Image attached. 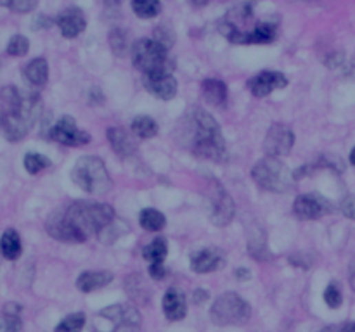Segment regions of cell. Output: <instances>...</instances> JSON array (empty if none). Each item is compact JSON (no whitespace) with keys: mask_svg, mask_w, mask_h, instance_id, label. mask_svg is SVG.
<instances>
[{"mask_svg":"<svg viewBox=\"0 0 355 332\" xmlns=\"http://www.w3.org/2000/svg\"><path fill=\"white\" fill-rule=\"evenodd\" d=\"M187 140L194 156L220 163L227 157L226 140H224L220 125L212 115L201 107H193L187 113L186 120Z\"/></svg>","mask_w":355,"mask_h":332,"instance_id":"obj_1","label":"cell"},{"mask_svg":"<svg viewBox=\"0 0 355 332\" xmlns=\"http://www.w3.org/2000/svg\"><path fill=\"white\" fill-rule=\"evenodd\" d=\"M66 217L85 239L90 236L99 237L113 221L116 220L115 210L109 204L92 203V201H78L65 210Z\"/></svg>","mask_w":355,"mask_h":332,"instance_id":"obj_2","label":"cell"},{"mask_svg":"<svg viewBox=\"0 0 355 332\" xmlns=\"http://www.w3.org/2000/svg\"><path fill=\"white\" fill-rule=\"evenodd\" d=\"M73 182L89 194H106L111 189V177L105 161L96 156H83L73 166Z\"/></svg>","mask_w":355,"mask_h":332,"instance_id":"obj_3","label":"cell"},{"mask_svg":"<svg viewBox=\"0 0 355 332\" xmlns=\"http://www.w3.org/2000/svg\"><path fill=\"white\" fill-rule=\"evenodd\" d=\"M257 186L270 192H288L294 186V175L279 157L266 156L251 170Z\"/></svg>","mask_w":355,"mask_h":332,"instance_id":"obj_4","label":"cell"},{"mask_svg":"<svg viewBox=\"0 0 355 332\" xmlns=\"http://www.w3.org/2000/svg\"><path fill=\"white\" fill-rule=\"evenodd\" d=\"M40 111H42V100L39 96L30 93V96L23 97L19 109L0 123V130L6 135V139L11 140V142H19L21 139H25L26 133L39 120Z\"/></svg>","mask_w":355,"mask_h":332,"instance_id":"obj_5","label":"cell"},{"mask_svg":"<svg viewBox=\"0 0 355 332\" xmlns=\"http://www.w3.org/2000/svg\"><path fill=\"white\" fill-rule=\"evenodd\" d=\"M132 61L139 71L146 75L155 73H170L172 63L169 59V50L163 49L153 38H140L132 45Z\"/></svg>","mask_w":355,"mask_h":332,"instance_id":"obj_6","label":"cell"},{"mask_svg":"<svg viewBox=\"0 0 355 332\" xmlns=\"http://www.w3.org/2000/svg\"><path fill=\"white\" fill-rule=\"evenodd\" d=\"M210 317L215 325H243L250 320L251 308L239 294L227 291L215 300Z\"/></svg>","mask_w":355,"mask_h":332,"instance_id":"obj_7","label":"cell"},{"mask_svg":"<svg viewBox=\"0 0 355 332\" xmlns=\"http://www.w3.org/2000/svg\"><path fill=\"white\" fill-rule=\"evenodd\" d=\"M206 194H208L206 197H208L210 206H212V210H210V220L213 221V225H229L230 220L234 218V213H236V204H234L230 194L217 180H210Z\"/></svg>","mask_w":355,"mask_h":332,"instance_id":"obj_8","label":"cell"},{"mask_svg":"<svg viewBox=\"0 0 355 332\" xmlns=\"http://www.w3.org/2000/svg\"><path fill=\"white\" fill-rule=\"evenodd\" d=\"M99 317L113 322L115 329L111 332H137L142 320L139 310L132 305H111L100 310Z\"/></svg>","mask_w":355,"mask_h":332,"instance_id":"obj_9","label":"cell"},{"mask_svg":"<svg viewBox=\"0 0 355 332\" xmlns=\"http://www.w3.org/2000/svg\"><path fill=\"white\" fill-rule=\"evenodd\" d=\"M49 137L52 140H56V142L68 147H82L87 146L92 140L90 133H87L85 130H80L75 118H72V116L59 118L58 123L50 129Z\"/></svg>","mask_w":355,"mask_h":332,"instance_id":"obj_10","label":"cell"},{"mask_svg":"<svg viewBox=\"0 0 355 332\" xmlns=\"http://www.w3.org/2000/svg\"><path fill=\"white\" fill-rule=\"evenodd\" d=\"M293 211L300 220H317L333 211V204L330 199L317 192L301 194L294 199Z\"/></svg>","mask_w":355,"mask_h":332,"instance_id":"obj_11","label":"cell"},{"mask_svg":"<svg viewBox=\"0 0 355 332\" xmlns=\"http://www.w3.org/2000/svg\"><path fill=\"white\" fill-rule=\"evenodd\" d=\"M294 146V133L284 123H274L270 125L267 132L266 140H263V151L267 156L279 157L290 154V151Z\"/></svg>","mask_w":355,"mask_h":332,"instance_id":"obj_12","label":"cell"},{"mask_svg":"<svg viewBox=\"0 0 355 332\" xmlns=\"http://www.w3.org/2000/svg\"><path fill=\"white\" fill-rule=\"evenodd\" d=\"M45 229L49 232V236L56 241H61V243H68V244H78V243H85V237L76 230V227L73 225L69 218L66 217L65 210L63 211H54L47 218Z\"/></svg>","mask_w":355,"mask_h":332,"instance_id":"obj_13","label":"cell"},{"mask_svg":"<svg viewBox=\"0 0 355 332\" xmlns=\"http://www.w3.org/2000/svg\"><path fill=\"white\" fill-rule=\"evenodd\" d=\"M286 85H288L286 76L279 71H270V69L259 73V75L253 76V78L248 82V87H250L251 93H253L255 97H260V99H262V97L270 96L274 90L284 89Z\"/></svg>","mask_w":355,"mask_h":332,"instance_id":"obj_14","label":"cell"},{"mask_svg":"<svg viewBox=\"0 0 355 332\" xmlns=\"http://www.w3.org/2000/svg\"><path fill=\"white\" fill-rule=\"evenodd\" d=\"M226 267V256L219 247H203L191 256V268L196 274H212Z\"/></svg>","mask_w":355,"mask_h":332,"instance_id":"obj_15","label":"cell"},{"mask_svg":"<svg viewBox=\"0 0 355 332\" xmlns=\"http://www.w3.org/2000/svg\"><path fill=\"white\" fill-rule=\"evenodd\" d=\"M144 87L147 92L162 100H170L177 96V80L170 73H155L144 76Z\"/></svg>","mask_w":355,"mask_h":332,"instance_id":"obj_16","label":"cell"},{"mask_svg":"<svg viewBox=\"0 0 355 332\" xmlns=\"http://www.w3.org/2000/svg\"><path fill=\"white\" fill-rule=\"evenodd\" d=\"M59 30H61V35L65 38H76L80 33L85 32L87 28V19L85 14L80 8H68L58 16L56 19Z\"/></svg>","mask_w":355,"mask_h":332,"instance_id":"obj_17","label":"cell"},{"mask_svg":"<svg viewBox=\"0 0 355 332\" xmlns=\"http://www.w3.org/2000/svg\"><path fill=\"white\" fill-rule=\"evenodd\" d=\"M163 313L170 322H179L187 313L186 294L179 287H170L163 296Z\"/></svg>","mask_w":355,"mask_h":332,"instance_id":"obj_18","label":"cell"},{"mask_svg":"<svg viewBox=\"0 0 355 332\" xmlns=\"http://www.w3.org/2000/svg\"><path fill=\"white\" fill-rule=\"evenodd\" d=\"M106 137H108L109 144H111L113 151L118 154V157L125 159V157H130L132 154H136V140H133V137L130 135L129 132H125V130L120 129V126H111V129H108Z\"/></svg>","mask_w":355,"mask_h":332,"instance_id":"obj_19","label":"cell"},{"mask_svg":"<svg viewBox=\"0 0 355 332\" xmlns=\"http://www.w3.org/2000/svg\"><path fill=\"white\" fill-rule=\"evenodd\" d=\"M113 283V274L106 270H90L83 272V274L78 275L76 279V287H78L82 293L89 294L92 291L103 289V287L109 286Z\"/></svg>","mask_w":355,"mask_h":332,"instance_id":"obj_20","label":"cell"},{"mask_svg":"<svg viewBox=\"0 0 355 332\" xmlns=\"http://www.w3.org/2000/svg\"><path fill=\"white\" fill-rule=\"evenodd\" d=\"M201 93L208 104L213 107H226L227 104V87L220 80L208 78L201 83Z\"/></svg>","mask_w":355,"mask_h":332,"instance_id":"obj_21","label":"cell"},{"mask_svg":"<svg viewBox=\"0 0 355 332\" xmlns=\"http://www.w3.org/2000/svg\"><path fill=\"white\" fill-rule=\"evenodd\" d=\"M23 102V96L16 87H4L0 90V123L12 116L19 109Z\"/></svg>","mask_w":355,"mask_h":332,"instance_id":"obj_22","label":"cell"},{"mask_svg":"<svg viewBox=\"0 0 355 332\" xmlns=\"http://www.w3.org/2000/svg\"><path fill=\"white\" fill-rule=\"evenodd\" d=\"M23 253L21 237L14 229H8L0 237V254L6 260H18Z\"/></svg>","mask_w":355,"mask_h":332,"instance_id":"obj_23","label":"cell"},{"mask_svg":"<svg viewBox=\"0 0 355 332\" xmlns=\"http://www.w3.org/2000/svg\"><path fill=\"white\" fill-rule=\"evenodd\" d=\"M25 78L30 85L43 87L49 80V65L43 58H36L25 66Z\"/></svg>","mask_w":355,"mask_h":332,"instance_id":"obj_24","label":"cell"},{"mask_svg":"<svg viewBox=\"0 0 355 332\" xmlns=\"http://www.w3.org/2000/svg\"><path fill=\"white\" fill-rule=\"evenodd\" d=\"M166 254H169V243L165 237H156L151 244H147L142 250L144 260L149 265H163Z\"/></svg>","mask_w":355,"mask_h":332,"instance_id":"obj_25","label":"cell"},{"mask_svg":"<svg viewBox=\"0 0 355 332\" xmlns=\"http://www.w3.org/2000/svg\"><path fill=\"white\" fill-rule=\"evenodd\" d=\"M139 223L144 230H147V232H160V230L165 229L166 217L162 211L153 210V208H146V210L140 211Z\"/></svg>","mask_w":355,"mask_h":332,"instance_id":"obj_26","label":"cell"},{"mask_svg":"<svg viewBox=\"0 0 355 332\" xmlns=\"http://www.w3.org/2000/svg\"><path fill=\"white\" fill-rule=\"evenodd\" d=\"M21 307L16 303H8L4 307V315L0 318V332H19L21 331Z\"/></svg>","mask_w":355,"mask_h":332,"instance_id":"obj_27","label":"cell"},{"mask_svg":"<svg viewBox=\"0 0 355 332\" xmlns=\"http://www.w3.org/2000/svg\"><path fill=\"white\" fill-rule=\"evenodd\" d=\"M132 132L133 135L139 139H153L158 133V123L149 116H137L132 122Z\"/></svg>","mask_w":355,"mask_h":332,"instance_id":"obj_28","label":"cell"},{"mask_svg":"<svg viewBox=\"0 0 355 332\" xmlns=\"http://www.w3.org/2000/svg\"><path fill=\"white\" fill-rule=\"evenodd\" d=\"M132 11L139 16L140 19H151L162 12V4L158 0H133Z\"/></svg>","mask_w":355,"mask_h":332,"instance_id":"obj_29","label":"cell"},{"mask_svg":"<svg viewBox=\"0 0 355 332\" xmlns=\"http://www.w3.org/2000/svg\"><path fill=\"white\" fill-rule=\"evenodd\" d=\"M23 164H25L26 172H28L30 175H36V173H40V172H43L45 168H49L50 159H47L45 156H42V154H39V153H28L25 156Z\"/></svg>","mask_w":355,"mask_h":332,"instance_id":"obj_30","label":"cell"},{"mask_svg":"<svg viewBox=\"0 0 355 332\" xmlns=\"http://www.w3.org/2000/svg\"><path fill=\"white\" fill-rule=\"evenodd\" d=\"M83 327H85V315L78 311L63 318L56 327V332H82Z\"/></svg>","mask_w":355,"mask_h":332,"instance_id":"obj_31","label":"cell"},{"mask_svg":"<svg viewBox=\"0 0 355 332\" xmlns=\"http://www.w3.org/2000/svg\"><path fill=\"white\" fill-rule=\"evenodd\" d=\"M109 45H111L113 52L118 58H122V56L127 54V50H129V35L122 28H115L109 33Z\"/></svg>","mask_w":355,"mask_h":332,"instance_id":"obj_32","label":"cell"},{"mask_svg":"<svg viewBox=\"0 0 355 332\" xmlns=\"http://www.w3.org/2000/svg\"><path fill=\"white\" fill-rule=\"evenodd\" d=\"M153 40H155L156 43H160L165 50H169L172 49L173 43H175V33H173V30L170 28L169 25H160L155 28V36H153Z\"/></svg>","mask_w":355,"mask_h":332,"instance_id":"obj_33","label":"cell"},{"mask_svg":"<svg viewBox=\"0 0 355 332\" xmlns=\"http://www.w3.org/2000/svg\"><path fill=\"white\" fill-rule=\"evenodd\" d=\"M248 251H250L251 256L257 258V260H266L263 254H267V258H270V253H269V250H267L266 239H263L262 234H257V236L250 237V243H248Z\"/></svg>","mask_w":355,"mask_h":332,"instance_id":"obj_34","label":"cell"},{"mask_svg":"<svg viewBox=\"0 0 355 332\" xmlns=\"http://www.w3.org/2000/svg\"><path fill=\"white\" fill-rule=\"evenodd\" d=\"M30 50V42L26 36L23 35H14L8 43V54L9 56H14V58H21L26 56Z\"/></svg>","mask_w":355,"mask_h":332,"instance_id":"obj_35","label":"cell"},{"mask_svg":"<svg viewBox=\"0 0 355 332\" xmlns=\"http://www.w3.org/2000/svg\"><path fill=\"white\" fill-rule=\"evenodd\" d=\"M324 301H326L327 307L333 308V310L341 307V303H343V294H341L340 286H338L336 283H331L330 286L326 287V291H324Z\"/></svg>","mask_w":355,"mask_h":332,"instance_id":"obj_36","label":"cell"},{"mask_svg":"<svg viewBox=\"0 0 355 332\" xmlns=\"http://www.w3.org/2000/svg\"><path fill=\"white\" fill-rule=\"evenodd\" d=\"M0 4L8 5L16 12H30L36 8L35 0H11V2H0Z\"/></svg>","mask_w":355,"mask_h":332,"instance_id":"obj_37","label":"cell"},{"mask_svg":"<svg viewBox=\"0 0 355 332\" xmlns=\"http://www.w3.org/2000/svg\"><path fill=\"white\" fill-rule=\"evenodd\" d=\"M340 210L345 217L350 218V220H355V196L350 194V196L345 197L340 204Z\"/></svg>","mask_w":355,"mask_h":332,"instance_id":"obj_38","label":"cell"},{"mask_svg":"<svg viewBox=\"0 0 355 332\" xmlns=\"http://www.w3.org/2000/svg\"><path fill=\"white\" fill-rule=\"evenodd\" d=\"M149 275L155 280H162L166 275V270L163 265H149Z\"/></svg>","mask_w":355,"mask_h":332,"instance_id":"obj_39","label":"cell"},{"mask_svg":"<svg viewBox=\"0 0 355 332\" xmlns=\"http://www.w3.org/2000/svg\"><path fill=\"white\" fill-rule=\"evenodd\" d=\"M208 298H210L208 291H205V289H196V291H194V294H193V301L196 305L206 303V301H208Z\"/></svg>","mask_w":355,"mask_h":332,"instance_id":"obj_40","label":"cell"},{"mask_svg":"<svg viewBox=\"0 0 355 332\" xmlns=\"http://www.w3.org/2000/svg\"><path fill=\"white\" fill-rule=\"evenodd\" d=\"M234 275H236L237 280H248L251 277V272L248 270V268H237V270L234 272Z\"/></svg>","mask_w":355,"mask_h":332,"instance_id":"obj_41","label":"cell"},{"mask_svg":"<svg viewBox=\"0 0 355 332\" xmlns=\"http://www.w3.org/2000/svg\"><path fill=\"white\" fill-rule=\"evenodd\" d=\"M350 286H352V289L355 291V267L352 268V272H350Z\"/></svg>","mask_w":355,"mask_h":332,"instance_id":"obj_42","label":"cell"},{"mask_svg":"<svg viewBox=\"0 0 355 332\" xmlns=\"http://www.w3.org/2000/svg\"><path fill=\"white\" fill-rule=\"evenodd\" d=\"M343 332H355V324L343 325Z\"/></svg>","mask_w":355,"mask_h":332,"instance_id":"obj_43","label":"cell"},{"mask_svg":"<svg viewBox=\"0 0 355 332\" xmlns=\"http://www.w3.org/2000/svg\"><path fill=\"white\" fill-rule=\"evenodd\" d=\"M350 163L355 166V147L350 151Z\"/></svg>","mask_w":355,"mask_h":332,"instance_id":"obj_44","label":"cell"}]
</instances>
